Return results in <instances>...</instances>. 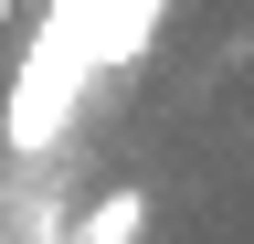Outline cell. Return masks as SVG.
I'll use <instances>...</instances> for the list:
<instances>
[{"mask_svg": "<svg viewBox=\"0 0 254 244\" xmlns=\"http://www.w3.org/2000/svg\"><path fill=\"white\" fill-rule=\"evenodd\" d=\"M138 234H148V191H106V202L74 223V244H138Z\"/></svg>", "mask_w": 254, "mask_h": 244, "instance_id": "obj_1", "label": "cell"}, {"mask_svg": "<svg viewBox=\"0 0 254 244\" xmlns=\"http://www.w3.org/2000/svg\"><path fill=\"white\" fill-rule=\"evenodd\" d=\"M0 32H11V0H0Z\"/></svg>", "mask_w": 254, "mask_h": 244, "instance_id": "obj_2", "label": "cell"}]
</instances>
